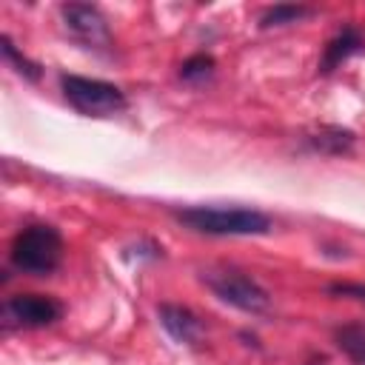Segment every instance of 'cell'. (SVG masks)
Returning a JSON list of instances; mask_svg holds the SVG:
<instances>
[{
  "instance_id": "obj_1",
  "label": "cell",
  "mask_w": 365,
  "mask_h": 365,
  "mask_svg": "<svg viewBox=\"0 0 365 365\" xmlns=\"http://www.w3.org/2000/svg\"><path fill=\"white\" fill-rule=\"evenodd\" d=\"M174 220L211 237H259L271 231V217L265 211L242 205H188L177 208Z\"/></svg>"
},
{
  "instance_id": "obj_2",
  "label": "cell",
  "mask_w": 365,
  "mask_h": 365,
  "mask_svg": "<svg viewBox=\"0 0 365 365\" xmlns=\"http://www.w3.org/2000/svg\"><path fill=\"white\" fill-rule=\"evenodd\" d=\"M9 262L11 268L31 274V277H48L63 262V237L54 225L34 222L14 234L9 245Z\"/></svg>"
},
{
  "instance_id": "obj_3",
  "label": "cell",
  "mask_w": 365,
  "mask_h": 365,
  "mask_svg": "<svg viewBox=\"0 0 365 365\" xmlns=\"http://www.w3.org/2000/svg\"><path fill=\"white\" fill-rule=\"evenodd\" d=\"M200 279L217 299H222V302H228V305H234L245 314H265L271 308L268 291L254 277H248L245 271L220 265V268L200 271Z\"/></svg>"
},
{
  "instance_id": "obj_4",
  "label": "cell",
  "mask_w": 365,
  "mask_h": 365,
  "mask_svg": "<svg viewBox=\"0 0 365 365\" xmlns=\"http://www.w3.org/2000/svg\"><path fill=\"white\" fill-rule=\"evenodd\" d=\"M60 88L68 106L86 117H111L125 108V94L114 83L80 74H60Z\"/></svg>"
},
{
  "instance_id": "obj_5",
  "label": "cell",
  "mask_w": 365,
  "mask_h": 365,
  "mask_svg": "<svg viewBox=\"0 0 365 365\" xmlns=\"http://www.w3.org/2000/svg\"><path fill=\"white\" fill-rule=\"evenodd\" d=\"M63 317V302L48 294H14L0 308L3 331H37L48 328Z\"/></svg>"
},
{
  "instance_id": "obj_6",
  "label": "cell",
  "mask_w": 365,
  "mask_h": 365,
  "mask_svg": "<svg viewBox=\"0 0 365 365\" xmlns=\"http://www.w3.org/2000/svg\"><path fill=\"white\" fill-rule=\"evenodd\" d=\"M60 17H63V26H66V31H68V37L74 43H80L86 48H94V51H108L114 46L108 20L97 6L63 3L60 6Z\"/></svg>"
},
{
  "instance_id": "obj_7",
  "label": "cell",
  "mask_w": 365,
  "mask_h": 365,
  "mask_svg": "<svg viewBox=\"0 0 365 365\" xmlns=\"http://www.w3.org/2000/svg\"><path fill=\"white\" fill-rule=\"evenodd\" d=\"M157 317H160V325L165 328V334L180 342V345H197L200 336H202V319L185 308V305H174V302H163L157 308Z\"/></svg>"
},
{
  "instance_id": "obj_8",
  "label": "cell",
  "mask_w": 365,
  "mask_h": 365,
  "mask_svg": "<svg viewBox=\"0 0 365 365\" xmlns=\"http://www.w3.org/2000/svg\"><path fill=\"white\" fill-rule=\"evenodd\" d=\"M362 48H365V37L354 26H345L342 31H336L325 43V51H322V60H319V74H331L336 66H342L348 57H354Z\"/></svg>"
},
{
  "instance_id": "obj_9",
  "label": "cell",
  "mask_w": 365,
  "mask_h": 365,
  "mask_svg": "<svg viewBox=\"0 0 365 365\" xmlns=\"http://www.w3.org/2000/svg\"><path fill=\"white\" fill-rule=\"evenodd\" d=\"M305 143H308L311 151L331 154V157H342V154H351V148H354V131L339 128V125H325V128H319L317 134H311Z\"/></svg>"
},
{
  "instance_id": "obj_10",
  "label": "cell",
  "mask_w": 365,
  "mask_h": 365,
  "mask_svg": "<svg viewBox=\"0 0 365 365\" xmlns=\"http://www.w3.org/2000/svg\"><path fill=\"white\" fill-rule=\"evenodd\" d=\"M334 339H336V348H339L351 362L365 365V325H359V322L342 325V328H336Z\"/></svg>"
},
{
  "instance_id": "obj_11",
  "label": "cell",
  "mask_w": 365,
  "mask_h": 365,
  "mask_svg": "<svg viewBox=\"0 0 365 365\" xmlns=\"http://www.w3.org/2000/svg\"><path fill=\"white\" fill-rule=\"evenodd\" d=\"M314 14V9L308 6H271L259 14V29H274V26H288V23H299L302 17Z\"/></svg>"
},
{
  "instance_id": "obj_12",
  "label": "cell",
  "mask_w": 365,
  "mask_h": 365,
  "mask_svg": "<svg viewBox=\"0 0 365 365\" xmlns=\"http://www.w3.org/2000/svg\"><path fill=\"white\" fill-rule=\"evenodd\" d=\"M0 48H3V60H6V63H9L20 77H26V80H31V83H34V80H40V66H37V63H31L26 54H20L9 34H3V37H0Z\"/></svg>"
},
{
  "instance_id": "obj_13",
  "label": "cell",
  "mask_w": 365,
  "mask_h": 365,
  "mask_svg": "<svg viewBox=\"0 0 365 365\" xmlns=\"http://www.w3.org/2000/svg\"><path fill=\"white\" fill-rule=\"evenodd\" d=\"M214 74V57L211 54H194L180 66V77L185 83H202Z\"/></svg>"
},
{
  "instance_id": "obj_14",
  "label": "cell",
  "mask_w": 365,
  "mask_h": 365,
  "mask_svg": "<svg viewBox=\"0 0 365 365\" xmlns=\"http://www.w3.org/2000/svg\"><path fill=\"white\" fill-rule=\"evenodd\" d=\"M325 291L334 294V297H348V299L365 302V285L362 282H331Z\"/></svg>"
},
{
  "instance_id": "obj_15",
  "label": "cell",
  "mask_w": 365,
  "mask_h": 365,
  "mask_svg": "<svg viewBox=\"0 0 365 365\" xmlns=\"http://www.w3.org/2000/svg\"><path fill=\"white\" fill-rule=\"evenodd\" d=\"M311 365H314V362H311Z\"/></svg>"
}]
</instances>
